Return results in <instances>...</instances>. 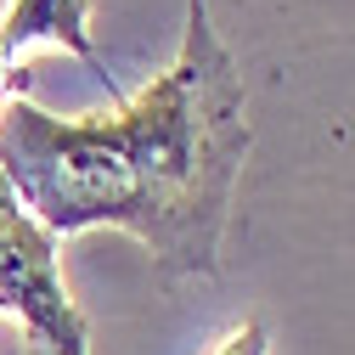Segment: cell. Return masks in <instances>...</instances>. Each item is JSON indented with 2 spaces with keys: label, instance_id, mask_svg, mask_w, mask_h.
Segmentation results:
<instances>
[{
  "label": "cell",
  "instance_id": "1",
  "mask_svg": "<svg viewBox=\"0 0 355 355\" xmlns=\"http://www.w3.org/2000/svg\"><path fill=\"white\" fill-rule=\"evenodd\" d=\"M248 96L209 0H187L175 62L107 113L57 119L28 91L0 102V175L51 237L130 232L164 288L220 277L248 158Z\"/></svg>",
  "mask_w": 355,
  "mask_h": 355
},
{
  "label": "cell",
  "instance_id": "3",
  "mask_svg": "<svg viewBox=\"0 0 355 355\" xmlns=\"http://www.w3.org/2000/svg\"><path fill=\"white\" fill-rule=\"evenodd\" d=\"M34 46H51V51H68L91 68V79L107 85V96L124 102L119 79L107 73L96 40H91V0H6V12H0V57H23Z\"/></svg>",
  "mask_w": 355,
  "mask_h": 355
},
{
  "label": "cell",
  "instance_id": "2",
  "mask_svg": "<svg viewBox=\"0 0 355 355\" xmlns=\"http://www.w3.org/2000/svg\"><path fill=\"white\" fill-rule=\"evenodd\" d=\"M0 316L28 338V355H91V316L62 282L57 237L17 203L0 175Z\"/></svg>",
  "mask_w": 355,
  "mask_h": 355
},
{
  "label": "cell",
  "instance_id": "5",
  "mask_svg": "<svg viewBox=\"0 0 355 355\" xmlns=\"http://www.w3.org/2000/svg\"><path fill=\"white\" fill-rule=\"evenodd\" d=\"M12 91H23V73H17V62H12V57H0V102H6Z\"/></svg>",
  "mask_w": 355,
  "mask_h": 355
},
{
  "label": "cell",
  "instance_id": "4",
  "mask_svg": "<svg viewBox=\"0 0 355 355\" xmlns=\"http://www.w3.org/2000/svg\"><path fill=\"white\" fill-rule=\"evenodd\" d=\"M209 355H271V333H265V322H237Z\"/></svg>",
  "mask_w": 355,
  "mask_h": 355
}]
</instances>
